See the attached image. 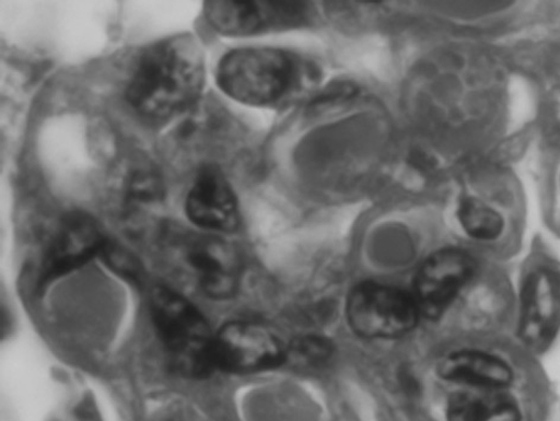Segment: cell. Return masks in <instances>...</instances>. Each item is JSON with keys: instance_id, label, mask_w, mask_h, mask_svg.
Returning <instances> with one entry per match:
<instances>
[{"instance_id": "cell-12", "label": "cell", "mask_w": 560, "mask_h": 421, "mask_svg": "<svg viewBox=\"0 0 560 421\" xmlns=\"http://www.w3.org/2000/svg\"><path fill=\"white\" fill-rule=\"evenodd\" d=\"M522 329L525 340L540 344L551 336L560 311L559 290L548 273L530 278L523 306Z\"/></svg>"}, {"instance_id": "cell-14", "label": "cell", "mask_w": 560, "mask_h": 421, "mask_svg": "<svg viewBox=\"0 0 560 421\" xmlns=\"http://www.w3.org/2000/svg\"><path fill=\"white\" fill-rule=\"evenodd\" d=\"M462 227L476 241L490 242L501 234L503 220L493 208L476 199H465L458 207Z\"/></svg>"}, {"instance_id": "cell-9", "label": "cell", "mask_w": 560, "mask_h": 421, "mask_svg": "<svg viewBox=\"0 0 560 421\" xmlns=\"http://www.w3.org/2000/svg\"><path fill=\"white\" fill-rule=\"evenodd\" d=\"M474 270V259L464 250L447 248L433 253L420 266L416 277L412 294L420 314L427 317L441 315L469 282Z\"/></svg>"}, {"instance_id": "cell-1", "label": "cell", "mask_w": 560, "mask_h": 421, "mask_svg": "<svg viewBox=\"0 0 560 421\" xmlns=\"http://www.w3.org/2000/svg\"><path fill=\"white\" fill-rule=\"evenodd\" d=\"M205 83V58L198 40L176 35L140 56L128 101L151 119L184 116L198 105Z\"/></svg>"}, {"instance_id": "cell-5", "label": "cell", "mask_w": 560, "mask_h": 421, "mask_svg": "<svg viewBox=\"0 0 560 421\" xmlns=\"http://www.w3.org/2000/svg\"><path fill=\"white\" fill-rule=\"evenodd\" d=\"M420 314L412 292L365 283L350 292L347 318L355 332L368 339L389 340L409 334Z\"/></svg>"}, {"instance_id": "cell-10", "label": "cell", "mask_w": 560, "mask_h": 421, "mask_svg": "<svg viewBox=\"0 0 560 421\" xmlns=\"http://www.w3.org/2000/svg\"><path fill=\"white\" fill-rule=\"evenodd\" d=\"M186 210L196 229L210 233H229L240 223L235 195L215 164L200 167L188 192Z\"/></svg>"}, {"instance_id": "cell-6", "label": "cell", "mask_w": 560, "mask_h": 421, "mask_svg": "<svg viewBox=\"0 0 560 421\" xmlns=\"http://www.w3.org/2000/svg\"><path fill=\"white\" fill-rule=\"evenodd\" d=\"M287 346L268 327L233 321L215 332L217 369L234 373L269 370L285 361Z\"/></svg>"}, {"instance_id": "cell-17", "label": "cell", "mask_w": 560, "mask_h": 421, "mask_svg": "<svg viewBox=\"0 0 560 421\" xmlns=\"http://www.w3.org/2000/svg\"><path fill=\"white\" fill-rule=\"evenodd\" d=\"M150 421H200V417L187 404L172 401L159 407Z\"/></svg>"}, {"instance_id": "cell-16", "label": "cell", "mask_w": 560, "mask_h": 421, "mask_svg": "<svg viewBox=\"0 0 560 421\" xmlns=\"http://www.w3.org/2000/svg\"><path fill=\"white\" fill-rule=\"evenodd\" d=\"M331 344L319 336H303L287 347L285 361L304 369L325 366L332 358Z\"/></svg>"}, {"instance_id": "cell-8", "label": "cell", "mask_w": 560, "mask_h": 421, "mask_svg": "<svg viewBox=\"0 0 560 421\" xmlns=\"http://www.w3.org/2000/svg\"><path fill=\"white\" fill-rule=\"evenodd\" d=\"M205 15L217 32L249 36L287 30L310 19V5L299 2H209Z\"/></svg>"}, {"instance_id": "cell-13", "label": "cell", "mask_w": 560, "mask_h": 421, "mask_svg": "<svg viewBox=\"0 0 560 421\" xmlns=\"http://www.w3.org/2000/svg\"><path fill=\"white\" fill-rule=\"evenodd\" d=\"M447 421H521L520 405L503 389L467 388L446 407Z\"/></svg>"}, {"instance_id": "cell-11", "label": "cell", "mask_w": 560, "mask_h": 421, "mask_svg": "<svg viewBox=\"0 0 560 421\" xmlns=\"http://www.w3.org/2000/svg\"><path fill=\"white\" fill-rule=\"evenodd\" d=\"M444 381L476 389H503L513 378V372L505 360L474 350L454 353L440 364Z\"/></svg>"}, {"instance_id": "cell-15", "label": "cell", "mask_w": 560, "mask_h": 421, "mask_svg": "<svg viewBox=\"0 0 560 421\" xmlns=\"http://www.w3.org/2000/svg\"><path fill=\"white\" fill-rule=\"evenodd\" d=\"M162 179L149 165H140L130 172L126 186V203L136 212L139 209L156 207L163 195Z\"/></svg>"}, {"instance_id": "cell-3", "label": "cell", "mask_w": 560, "mask_h": 421, "mask_svg": "<svg viewBox=\"0 0 560 421\" xmlns=\"http://www.w3.org/2000/svg\"><path fill=\"white\" fill-rule=\"evenodd\" d=\"M220 89L249 106H273L295 91L302 66L290 52L272 48H244L229 52L218 67Z\"/></svg>"}, {"instance_id": "cell-4", "label": "cell", "mask_w": 560, "mask_h": 421, "mask_svg": "<svg viewBox=\"0 0 560 421\" xmlns=\"http://www.w3.org/2000/svg\"><path fill=\"white\" fill-rule=\"evenodd\" d=\"M151 313L174 371L187 377H202L217 369L215 332L189 301L160 288L152 294Z\"/></svg>"}, {"instance_id": "cell-2", "label": "cell", "mask_w": 560, "mask_h": 421, "mask_svg": "<svg viewBox=\"0 0 560 421\" xmlns=\"http://www.w3.org/2000/svg\"><path fill=\"white\" fill-rule=\"evenodd\" d=\"M164 260L208 297L229 299L240 286V253L220 234L167 227L161 237Z\"/></svg>"}, {"instance_id": "cell-7", "label": "cell", "mask_w": 560, "mask_h": 421, "mask_svg": "<svg viewBox=\"0 0 560 421\" xmlns=\"http://www.w3.org/2000/svg\"><path fill=\"white\" fill-rule=\"evenodd\" d=\"M108 245L105 234L94 219L86 214L65 218L54 232L42 257L39 279L50 284L102 256Z\"/></svg>"}]
</instances>
